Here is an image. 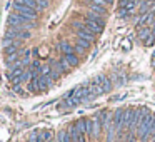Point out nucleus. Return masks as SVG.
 Returning a JSON list of instances; mask_svg holds the SVG:
<instances>
[{
  "instance_id": "obj_1",
  "label": "nucleus",
  "mask_w": 155,
  "mask_h": 142,
  "mask_svg": "<svg viewBox=\"0 0 155 142\" xmlns=\"http://www.w3.org/2000/svg\"><path fill=\"white\" fill-rule=\"evenodd\" d=\"M7 24L10 25V27H14V29H25V30L34 29L35 25H37V24H35V20H32V19H28V17H24V15L14 14V12L8 15Z\"/></svg>"
},
{
  "instance_id": "obj_2",
  "label": "nucleus",
  "mask_w": 155,
  "mask_h": 142,
  "mask_svg": "<svg viewBox=\"0 0 155 142\" xmlns=\"http://www.w3.org/2000/svg\"><path fill=\"white\" fill-rule=\"evenodd\" d=\"M14 14L24 15V17H28V19H32V20H35V19H37L38 10H35V8H32V7H27V5H17V4H14Z\"/></svg>"
},
{
  "instance_id": "obj_3",
  "label": "nucleus",
  "mask_w": 155,
  "mask_h": 142,
  "mask_svg": "<svg viewBox=\"0 0 155 142\" xmlns=\"http://www.w3.org/2000/svg\"><path fill=\"white\" fill-rule=\"evenodd\" d=\"M114 125L117 132H120L125 127V109H118L114 114Z\"/></svg>"
},
{
  "instance_id": "obj_4",
  "label": "nucleus",
  "mask_w": 155,
  "mask_h": 142,
  "mask_svg": "<svg viewBox=\"0 0 155 142\" xmlns=\"http://www.w3.org/2000/svg\"><path fill=\"white\" fill-rule=\"evenodd\" d=\"M94 82H95V84H98L102 89H104V94L112 90V80H110V79H107L105 75H97V77L94 79Z\"/></svg>"
},
{
  "instance_id": "obj_5",
  "label": "nucleus",
  "mask_w": 155,
  "mask_h": 142,
  "mask_svg": "<svg viewBox=\"0 0 155 142\" xmlns=\"http://www.w3.org/2000/svg\"><path fill=\"white\" fill-rule=\"evenodd\" d=\"M52 82H54V79L50 75H38V92H44L47 89H50Z\"/></svg>"
},
{
  "instance_id": "obj_6",
  "label": "nucleus",
  "mask_w": 155,
  "mask_h": 142,
  "mask_svg": "<svg viewBox=\"0 0 155 142\" xmlns=\"http://www.w3.org/2000/svg\"><path fill=\"white\" fill-rule=\"evenodd\" d=\"M68 135H70V140L72 142H85V134L84 132H78L75 129V125L72 124L70 129H68Z\"/></svg>"
},
{
  "instance_id": "obj_7",
  "label": "nucleus",
  "mask_w": 155,
  "mask_h": 142,
  "mask_svg": "<svg viewBox=\"0 0 155 142\" xmlns=\"http://www.w3.org/2000/svg\"><path fill=\"white\" fill-rule=\"evenodd\" d=\"M84 24H85V25H87V27H88V29H90V30H92V32H94V34H95V35H97V34H100V32H102V30H104V25H100V24H97V22H94V20H90V19H87V17H85V19H84Z\"/></svg>"
},
{
  "instance_id": "obj_8",
  "label": "nucleus",
  "mask_w": 155,
  "mask_h": 142,
  "mask_svg": "<svg viewBox=\"0 0 155 142\" xmlns=\"http://www.w3.org/2000/svg\"><path fill=\"white\" fill-rule=\"evenodd\" d=\"M58 49H60V52H62L64 55L74 54V45H72L70 42H67V40H62L60 44H58Z\"/></svg>"
},
{
  "instance_id": "obj_9",
  "label": "nucleus",
  "mask_w": 155,
  "mask_h": 142,
  "mask_svg": "<svg viewBox=\"0 0 155 142\" xmlns=\"http://www.w3.org/2000/svg\"><path fill=\"white\" fill-rule=\"evenodd\" d=\"M100 129H102L100 117L92 119V135H94V137H98V134H100Z\"/></svg>"
},
{
  "instance_id": "obj_10",
  "label": "nucleus",
  "mask_w": 155,
  "mask_h": 142,
  "mask_svg": "<svg viewBox=\"0 0 155 142\" xmlns=\"http://www.w3.org/2000/svg\"><path fill=\"white\" fill-rule=\"evenodd\" d=\"M88 8H90L92 12H95V14H98V15H107V8H105L104 5H98V4H94V2H92V4L88 5Z\"/></svg>"
},
{
  "instance_id": "obj_11",
  "label": "nucleus",
  "mask_w": 155,
  "mask_h": 142,
  "mask_svg": "<svg viewBox=\"0 0 155 142\" xmlns=\"http://www.w3.org/2000/svg\"><path fill=\"white\" fill-rule=\"evenodd\" d=\"M150 34H152V29L150 27H143V29H140V30H138L137 37H138V40L145 42L148 37H150Z\"/></svg>"
},
{
  "instance_id": "obj_12",
  "label": "nucleus",
  "mask_w": 155,
  "mask_h": 142,
  "mask_svg": "<svg viewBox=\"0 0 155 142\" xmlns=\"http://www.w3.org/2000/svg\"><path fill=\"white\" fill-rule=\"evenodd\" d=\"M65 57V60L68 62V65H70V67H77L78 65V57H77V54H67V55H64Z\"/></svg>"
},
{
  "instance_id": "obj_13",
  "label": "nucleus",
  "mask_w": 155,
  "mask_h": 142,
  "mask_svg": "<svg viewBox=\"0 0 155 142\" xmlns=\"http://www.w3.org/2000/svg\"><path fill=\"white\" fill-rule=\"evenodd\" d=\"M57 140L58 142H72L70 140V135H68V132L67 130H60L57 134Z\"/></svg>"
},
{
  "instance_id": "obj_14",
  "label": "nucleus",
  "mask_w": 155,
  "mask_h": 142,
  "mask_svg": "<svg viewBox=\"0 0 155 142\" xmlns=\"http://www.w3.org/2000/svg\"><path fill=\"white\" fill-rule=\"evenodd\" d=\"M28 90L30 92H38V77H32V80L28 82Z\"/></svg>"
},
{
  "instance_id": "obj_15",
  "label": "nucleus",
  "mask_w": 155,
  "mask_h": 142,
  "mask_svg": "<svg viewBox=\"0 0 155 142\" xmlns=\"http://www.w3.org/2000/svg\"><path fill=\"white\" fill-rule=\"evenodd\" d=\"M114 84L115 85H124L125 84V77H124V75H115V77H114Z\"/></svg>"
},
{
  "instance_id": "obj_16",
  "label": "nucleus",
  "mask_w": 155,
  "mask_h": 142,
  "mask_svg": "<svg viewBox=\"0 0 155 142\" xmlns=\"http://www.w3.org/2000/svg\"><path fill=\"white\" fill-rule=\"evenodd\" d=\"M85 134L92 135V119H85Z\"/></svg>"
},
{
  "instance_id": "obj_17",
  "label": "nucleus",
  "mask_w": 155,
  "mask_h": 142,
  "mask_svg": "<svg viewBox=\"0 0 155 142\" xmlns=\"http://www.w3.org/2000/svg\"><path fill=\"white\" fill-rule=\"evenodd\" d=\"M132 12L128 10V8H125V7H120L118 8V15H120L122 19H125V17H128V15H130Z\"/></svg>"
},
{
  "instance_id": "obj_18",
  "label": "nucleus",
  "mask_w": 155,
  "mask_h": 142,
  "mask_svg": "<svg viewBox=\"0 0 155 142\" xmlns=\"http://www.w3.org/2000/svg\"><path fill=\"white\" fill-rule=\"evenodd\" d=\"M38 4V10H45L48 7V0H37Z\"/></svg>"
},
{
  "instance_id": "obj_19",
  "label": "nucleus",
  "mask_w": 155,
  "mask_h": 142,
  "mask_svg": "<svg viewBox=\"0 0 155 142\" xmlns=\"http://www.w3.org/2000/svg\"><path fill=\"white\" fill-rule=\"evenodd\" d=\"M40 135L44 137V140H45V142H50V139H52V132H50V130H44Z\"/></svg>"
},
{
  "instance_id": "obj_20",
  "label": "nucleus",
  "mask_w": 155,
  "mask_h": 142,
  "mask_svg": "<svg viewBox=\"0 0 155 142\" xmlns=\"http://www.w3.org/2000/svg\"><path fill=\"white\" fill-rule=\"evenodd\" d=\"M74 49H75V52H77V54H84V52H85V47H82L80 44H77Z\"/></svg>"
},
{
  "instance_id": "obj_21",
  "label": "nucleus",
  "mask_w": 155,
  "mask_h": 142,
  "mask_svg": "<svg viewBox=\"0 0 155 142\" xmlns=\"http://www.w3.org/2000/svg\"><path fill=\"white\" fill-rule=\"evenodd\" d=\"M127 2H137V0H120V7H124Z\"/></svg>"
},
{
  "instance_id": "obj_22",
  "label": "nucleus",
  "mask_w": 155,
  "mask_h": 142,
  "mask_svg": "<svg viewBox=\"0 0 155 142\" xmlns=\"http://www.w3.org/2000/svg\"><path fill=\"white\" fill-rule=\"evenodd\" d=\"M35 142H45V140H44V137H42V135H38V137L35 135Z\"/></svg>"
},
{
  "instance_id": "obj_23",
  "label": "nucleus",
  "mask_w": 155,
  "mask_h": 142,
  "mask_svg": "<svg viewBox=\"0 0 155 142\" xmlns=\"http://www.w3.org/2000/svg\"><path fill=\"white\" fill-rule=\"evenodd\" d=\"M32 54H34L35 57H38V49H34V50H32Z\"/></svg>"
},
{
  "instance_id": "obj_24",
  "label": "nucleus",
  "mask_w": 155,
  "mask_h": 142,
  "mask_svg": "<svg viewBox=\"0 0 155 142\" xmlns=\"http://www.w3.org/2000/svg\"><path fill=\"white\" fill-rule=\"evenodd\" d=\"M128 142H137V140H135V137H134V135H130V137H128Z\"/></svg>"
},
{
  "instance_id": "obj_25",
  "label": "nucleus",
  "mask_w": 155,
  "mask_h": 142,
  "mask_svg": "<svg viewBox=\"0 0 155 142\" xmlns=\"http://www.w3.org/2000/svg\"><path fill=\"white\" fill-rule=\"evenodd\" d=\"M105 4H114V0H105Z\"/></svg>"
},
{
  "instance_id": "obj_26",
  "label": "nucleus",
  "mask_w": 155,
  "mask_h": 142,
  "mask_svg": "<svg viewBox=\"0 0 155 142\" xmlns=\"http://www.w3.org/2000/svg\"><path fill=\"white\" fill-rule=\"evenodd\" d=\"M152 57H153V59H155V52H153V54H152Z\"/></svg>"
},
{
  "instance_id": "obj_27",
  "label": "nucleus",
  "mask_w": 155,
  "mask_h": 142,
  "mask_svg": "<svg viewBox=\"0 0 155 142\" xmlns=\"http://www.w3.org/2000/svg\"><path fill=\"white\" fill-rule=\"evenodd\" d=\"M152 142H155V139H153V140H152Z\"/></svg>"
}]
</instances>
